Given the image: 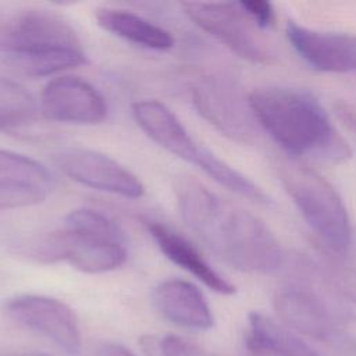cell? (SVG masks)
Segmentation results:
<instances>
[{
  "instance_id": "obj_6",
  "label": "cell",
  "mask_w": 356,
  "mask_h": 356,
  "mask_svg": "<svg viewBox=\"0 0 356 356\" xmlns=\"http://www.w3.org/2000/svg\"><path fill=\"white\" fill-rule=\"evenodd\" d=\"M196 111L224 136L250 145L259 138V124L253 115L249 96L228 72L216 71L199 78L191 88Z\"/></svg>"
},
{
  "instance_id": "obj_23",
  "label": "cell",
  "mask_w": 356,
  "mask_h": 356,
  "mask_svg": "<svg viewBox=\"0 0 356 356\" xmlns=\"http://www.w3.org/2000/svg\"><path fill=\"white\" fill-rule=\"evenodd\" d=\"M239 4L260 29L274 25L275 13L271 3L263 1V0H249V1H239Z\"/></svg>"
},
{
  "instance_id": "obj_1",
  "label": "cell",
  "mask_w": 356,
  "mask_h": 356,
  "mask_svg": "<svg viewBox=\"0 0 356 356\" xmlns=\"http://www.w3.org/2000/svg\"><path fill=\"white\" fill-rule=\"evenodd\" d=\"M174 193L186 225L224 263L246 273H274L285 266V249L252 213L186 175L174 181Z\"/></svg>"
},
{
  "instance_id": "obj_19",
  "label": "cell",
  "mask_w": 356,
  "mask_h": 356,
  "mask_svg": "<svg viewBox=\"0 0 356 356\" xmlns=\"http://www.w3.org/2000/svg\"><path fill=\"white\" fill-rule=\"evenodd\" d=\"M0 182H25L49 192L54 186V175L32 157L0 150Z\"/></svg>"
},
{
  "instance_id": "obj_20",
  "label": "cell",
  "mask_w": 356,
  "mask_h": 356,
  "mask_svg": "<svg viewBox=\"0 0 356 356\" xmlns=\"http://www.w3.org/2000/svg\"><path fill=\"white\" fill-rule=\"evenodd\" d=\"M47 191L25 182H0V213L43 202Z\"/></svg>"
},
{
  "instance_id": "obj_17",
  "label": "cell",
  "mask_w": 356,
  "mask_h": 356,
  "mask_svg": "<svg viewBox=\"0 0 356 356\" xmlns=\"http://www.w3.org/2000/svg\"><path fill=\"white\" fill-rule=\"evenodd\" d=\"M86 63L82 49L53 47L6 56V64L25 76H47Z\"/></svg>"
},
{
  "instance_id": "obj_14",
  "label": "cell",
  "mask_w": 356,
  "mask_h": 356,
  "mask_svg": "<svg viewBox=\"0 0 356 356\" xmlns=\"http://www.w3.org/2000/svg\"><path fill=\"white\" fill-rule=\"evenodd\" d=\"M146 227L159 249L170 261L192 274L214 292L221 295L235 293V285L220 275L185 236L159 221H146Z\"/></svg>"
},
{
  "instance_id": "obj_18",
  "label": "cell",
  "mask_w": 356,
  "mask_h": 356,
  "mask_svg": "<svg viewBox=\"0 0 356 356\" xmlns=\"http://www.w3.org/2000/svg\"><path fill=\"white\" fill-rule=\"evenodd\" d=\"M38 111L35 99L24 86L0 76V129L26 127L36 120Z\"/></svg>"
},
{
  "instance_id": "obj_24",
  "label": "cell",
  "mask_w": 356,
  "mask_h": 356,
  "mask_svg": "<svg viewBox=\"0 0 356 356\" xmlns=\"http://www.w3.org/2000/svg\"><path fill=\"white\" fill-rule=\"evenodd\" d=\"M100 356H135L129 349L120 343H104L100 349Z\"/></svg>"
},
{
  "instance_id": "obj_13",
  "label": "cell",
  "mask_w": 356,
  "mask_h": 356,
  "mask_svg": "<svg viewBox=\"0 0 356 356\" xmlns=\"http://www.w3.org/2000/svg\"><path fill=\"white\" fill-rule=\"evenodd\" d=\"M152 302L165 320L177 325L209 330L214 324L204 295L192 282L179 278L165 280L153 289Z\"/></svg>"
},
{
  "instance_id": "obj_8",
  "label": "cell",
  "mask_w": 356,
  "mask_h": 356,
  "mask_svg": "<svg viewBox=\"0 0 356 356\" xmlns=\"http://www.w3.org/2000/svg\"><path fill=\"white\" fill-rule=\"evenodd\" d=\"M57 167L71 179L96 191L138 199L145 193L139 178L111 157L82 147H65L54 154Z\"/></svg>"
},
{
  "instance_id": "obj_15",
  "label": "cell",
  "mask_w": 356,
  "mask_h": 356,
  "mask_svg": "<svg viewBox=\"0 0 356 356\" xmlns=\"http://www.w3.org/2000/svg\"><path fill=\"white\" fill-rule=\"evenodd\" d=\"M97 24L107 32L136 46L164 51L174 46V38L164 28L152 21L122 8H97Z\"/></svg>"
},
{
  "instance_id": "obj_21",
  "label": "cell",
  "mask_w": 356,
  "mask_h": 356,
  "mask_svg": "<svg viewBox=\"0 0 356 356\" xmlns=\"http://www.w3.org/2000/svg\"><path fill=\"white\" fill-rule=\"evenodd\" d=\"M154 348L159 356H216L202 346L174 334L161 337Z\"/></svg>"
},
{
  "instance_id": "obj_9",
  "label": "cell",
  "mask_w": 356,
  "mask_h": 356,
  "mask_svg": "<svg viewBox=\"0 0 356 356\" xmlns=\"http://www.w3.org/2000/svg\"><path fill=\"white\" fill-rule=\"evenodd\" d=\"M4 313L17 324L35 331L68 353H78L81 332L74 312L61 300L42 295H18L8 299Z\"/></svg>"
},
{
  "instance_id": "obj_5",
  "label": "cell",
  "mask_w": 356,
  "mask_h": 356,
  "mask_svg": "<svg viewBox=\"0 0 356 356\" xmlns=\"http://www.w3.org/2000/svg\"><path fill=\"white\" fill-rule=\"evenodd\" d=\"M275 168L284 189L318 241L334 253H346L352 242L350 220L335 188L292 159L280 160Z\"/></svg>"
},
{
  "instance_id": "obj_3",
  "label": "cell",
  "mask_w": 356,
  "mask_h": 356,
  "mask_svg": "<svg viewBox=\"0 0 356 356\" xmlns=\"http://www.w3.org/2000/svg\"><path fill=\"white\" fill-rule=\"evenodd\" d=\"M32 253L40 261H65L79 271L99 274L121 267L128 246L117 222L102 211L82 207L70 211L64 228L43 238Z\"/></svg>"
},
{
  "instance_id": "obj_2",
  "label": "cell",
  "mask_w": 356,
  "mask_h": 356,
  "mask_svg": "<svg viewBox=\"0 0 356 356\" xmlns=\"http://www.w3.org/2000/svg\"><path fill=\"white\" fill-rule=\"evenodd\" d=\"M249 103L259 127L289 154L330 164L350 157L348 142L310 92L261 86L249 95Z\"/></svg>"
},
{
  "instance_id": "obj_10",
  "label": "cell",
  "mask_w": 356,
  "mask_h": 356,
  "mask_svg": "<svg viewBox=\"0 0 356 356\" xmlns=\"http://www.w3.org/2000/svg\"><path fill=\"white\" fill-rule=\"evenodd\" d=\"M39 110L46 120L67 124H99L107 117L104 97L86 81L57 76L43 88Z\"/></svg>"
},
{
  "instance_id": "obj_16",
  "label": "cell",
  "mask_w": 356,
  "mask_h": 356,
  "mask_svg": "<svg viewBox=\"0 0 356 356\" xmlns=\"http://www.w3.org/2000/svg\"><path fill=\"white\" fill-rule=\"evenodd\" d=\"M245 346L250 356H320L291 331L257 312L248 316Z\"/></svg>"
},
{
  "instance_id": "obj_11",
  "label": "cell",
  "mask_w": 356,
  "mask_h": 356,
  "mask_svg": "<svg viewBox=\"0 0 356 356\" xmlns=\"http://www.w3.org/2000/svg\"><path fill=\"white\" fill-rule=\"evenodd\" d=\"M286 38L312 68L321 72H356V35L316 31L288 21Z\"/></svg>"
},
{
  "instance_id": "obj_22",
  "label": "cell",
  "mask_w": 356,
  "mask_h": 356,
  "mask_svg": "<svg viewBox=\"0 0 356 356\" xmlns=\"http://www.w3.org/2000/svg\"><path fill=\"white\" fill-rule=\"evenodd\" d=\"M22 11H0V51L4 56L14 53L19 42Z\"/></svg>"
},
{
  "instance_id": "obj_4",
  "label": "cell",
  "mask_w": 356,
  "mask_h": 356,
  "mask_svg": "<svg viewBox=\"0 0 356 356\" xmlns=\"http://www.w3.org/2000/svg\"><path fill=\"white\" fill-rule=\"evenodd\" d=\"M131 110L140 129L159 146L196 165L218 185L238 196L257 203L268 202L266 193L254 182L196 142L165 104L157 100H140L135 102Z\"/></svg>"
},
{
  "instance_id": "obj_7",
  "label": "cell",
  "mask_w": 356,
  "mask_h": 356,
  "mask_svg": "<svg viewBox=\"0 0 356 356\" xmlns=\"http://www.w3.org/2000/svg\"><path fill=\"white\" fill-rule=\"evenodd\" d=\"M181 7L195 25L241 58L261 65L275 63L274 47L243 11L239 1H185Z\"/></svg>"
},
{
  "instance_id": "obj_25",
  "label": "cell",
  "mask_w": 356,
  "mask_h": 356,
  "mask_svg": "<svg viewBox=\"0 0 356 356\" xmlns=\"http://www.w3.org/2000/svg\"><path fill=\"white\" fill-rule=\"evenodd\" d=\"M40 356H43V355H40Z\"/></svg>"
},
{
  "instance_id": "obj_12",
  "label": "cell",
  "mask_w": 356,
  "mask_h": 356,
  "mask_svg": "<svg viewBox=\"0 0 356 356\" xmlns=\"http://www.w3.org/2000/svg\"><path fill=\"white\" fill-rule=\"evenodd\" d=\"M273 306L285 325L314 339H327L334 331V310L318 292L305 285L277 291Z\"/></svg>"
}]
</instances>
